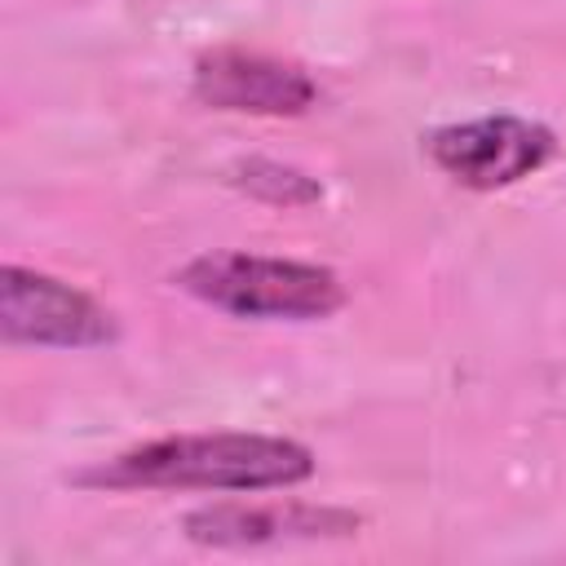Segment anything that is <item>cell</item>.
<instances>
[{
    "instance_id": "6da1fadb",
    "label": "cell",
    "mask_w": 566,
    "mask_h": 566,
    "mask_svg": "<svg viewBox=\"0 0 566 566\" xmlns=\"http://www.w3.org/2000/svg\"><path fill=\"white\" fill-rule=\"evenodd\" d=\"M314 478V451L274 433H177L128 447L88 473L106 491H283Z\"/></svg>"
},
{
    "instance_id": "7a4b0ae2",
    "label": "cell",
    "mask_w": 566,
    "mask_h": 566,
    "mask_svg": "<svg viewBox=\"0 0 566 566\" xmlns=\"http://www.w3.org/2000/svg\"><path fill=\"white\" fill-rule=\"evenodd\" d=\"M172 283L195 301L239 314V318H283L310 323L327 318L345 305V283L336 270L292 256H256V252H203L186 261Z\"/></svg>"
},
{
    "instance_id": "3957f363",
    "label": "cell",
    "mask_w": 566,
    "mask_h": 566,
    "mask_svg": "<svg viewBox=\"0 0 566 566\" xmlns=\"http://www.w3.org/2000/svg\"><path fill=\"white\" fill-rule=\"evenodd\" d=\"M0 332L18 345H49V349H88L119 336L115 314L93 301L88 292L27 270L4 265L0 274Z\"/></svg>"
},
{
    "instance_id": "277c9868",
    "label": "cell",
    "mask_w": 566,
    "mask_h": 566,
    "mask_svg": "<svg viewBox=\"0 0 566 566\" xmlns=\"http://www.w3.org/2000/svg\"><path fill=\"white\" fill-rule=\"evenodd\" d=\"M553 133L522 115H482L464 124H442L429 133V159L469 190H500L539 172L553 155Z\"/></svg>"
},
{
    "instance_id": "5b68a950",
    "label": "cell",
    "mask_w": 566,
    "mask_h": 566,
    "mask_svg": "<svg viewBox=\"0 0 566 566\" xmlns=\"http://www.w3.org/2000/svg\"><path fill=\"white\" fill-rule=\"evenodd\" d=\"M363 517L336 504L305 500H226L186 513L181 531L203 548H274V544H314L358 535Z\"/></svg>"
},
{
    "instance_id": "8992f818",
    "label": "cell",
    "mask_w": 566,
    "mask_h": 566,
    "mask_svg": "<svg viewBox=\"0 0 566 566\" xmlns=\"http://www.w3.org/2000/svg\"><path fill=\"white\" fill-rule=\"evenodd\" d=\"M195 97L230 115H305L318 97L301 62L248 49H212L195 62Z\"/></svg>"
},
{
    "instance_id": "52a82bcc",
    "label": "cell",
    "mask_w": 566,
    "mask_h": 566,
    "mask_svg": "<svg viewBox=\"0 0 566 566\" xmlns=\"http://www.w3.org/2000/svg\"><path fill=\"white\" fill-rule=\"evenodd\" d=\"M234 186H243L252 199L261 203H274V208H305V203H318L323 199V186L292 168V164H279V159H248L234 168Z\"/></svg>"
}]
</instances>
